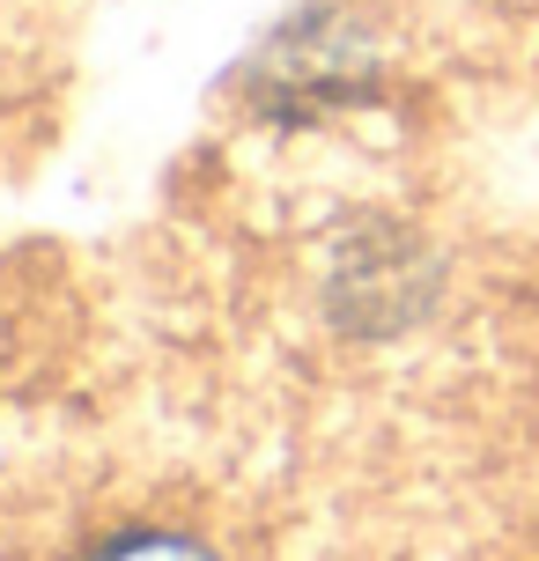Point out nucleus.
Returning <instances> with one entry per match:
<instances>
[{"mask_svg": "<svg viewBox=\"0 0 539 561\" xmlns=\"http://www.w3.org/2000/svg\"><path fill=\"white\" fill-rule=\"evenodd\" d=\"M89 561H222V554L185 539V533H118L112 547H96Z\"/></svg>", "mask_w": 539, "mask_h": 561, "instance_id": "nucleus-1", "label": "nucleus"}]
</instances>
